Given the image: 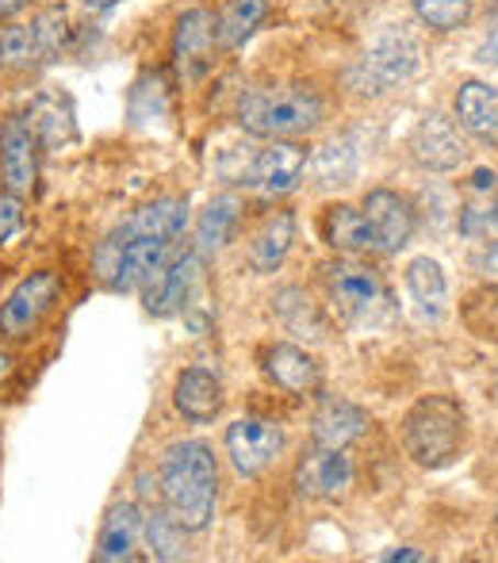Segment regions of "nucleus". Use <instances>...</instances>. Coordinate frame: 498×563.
Wrapping results in <instances>:
<instances>
[{"label": "nucleus", "mask_w": 498, "mask_h": 563, "mask_svg": "<svg viewBox=\"0 0 498 563\" xmlns=\"http://www.w3.org/2000/svg\"><path fill=\"white\" fill-rule=\"evenodd\" d=\"M422 69V46L407 27H379L368 46L361 51V58L345 69V89L361 100H379L387 92L402 89L407 81H414Z\"/></svg>", "instance_id": "nucleus-4"}, {"label": "nucleus", "mask_w": 498, "mask_h": 563, "mask_svg": "<svg viewBox=\"0 0 498 563\" xmlns=\"http://www.w3.org/2000/svg\"><path fill=\"white\" fill-rule=\"evenodd\" d=\"M257 361L261 372L268 376V384L288 395H311L322 387V364L307 349L291 345V341H268V345H261Z\"/></svg>", "instance_id": "nucleus-16"}, {"label": "nucleus", "mask_w": 498, "mask_h": 563, "mask_svg": "<svg viewBox=\"0 0 498 563\" xmlns=\"http://www.w3.org/2000/svg\"><path fill=\"white\" fill-rule=\"evenodd\" d=\"M23 223H27V216H23V196L0 188V245L12 242L23 230Z\"/></svg>", "instance_id": "nucleus-36"}, {"label": "nucleus", "mask_w": 498, "mask_h": 563, "mask_svg": "<svg viewBox=\"0 0 498 563\" xmlns=\"http://www.w3.org/2000/svg\"><path fill=\"white\" fill-rule=\"evenodd\" d=\"M456 123L472 134V139L498 146V89L487 81H464L453 100Z\"/></svg>", "instance_id": "nucleus-20"}, {"label": "nucleus", "mask_w": 498, "mask_h": 563, "mask_svg": "<svg viewBox=\"0 0 498 563\" xmlns=\"http://www.w3.org/2000/svg\"><path fill=\"white\" fill-rule=\"evenodd\" d=\"M357 165H361V150H357V139H353V134L330 139L327 146H319L311 157L314 185H322V188L350 185V180L357 177Z\"/></svg>", "instance_id": "nucleus-28"}, {"label": "nucleus", "mask_w": 498, "mask_h": 563, "mask_svg": "<svg viewBox=\"0 0 498 563\" xmlns=\"http://www.w3.org/2000/svg\"><path fill=\"white\" fill-rule=\"evenodd\" d=\"M157 495L185 533H203L215 521L219 464L208 441H173L157 464Z\"/></svg>", "instance_id": "nucleus-1"}, {"label": "nucleus", "mask_w": 498, "mask_h": 563, "mask_svg": "<svg viewBox=\"0 0 498 563\" xmlns=\"http://www.w3.org/2000/svg\"><path fill=\"white\" fill-rule=\"evenodd\" d=\"M495 173L491 169H476L472 173V188H476V192H495Z\"/></svg>", "instance_id": "nucleus-40"}, {"label": "nucleus", "mask_w": 498, "mask_h": 563, "mask_svg": "<svg viewBox=\"0 0 498 563\" xmlns=\"http://www.w3.org/2000/svg\"><path fill=\"white\" fill-rule=\"evenodd\" d=\"M307 173V150L296 139H265V146L250 150L231 173L234 185H246L261 196H288Z\"/></svg>", "instance_id": "nucleus-6"}, {"label": "nucleus", "mask_w": 498, "mask_h": 563, "mask_svg": "<svg viewBox=\"0 0 498 563\" xmlns=\"http://www.w3.org/2000/svg\"><path fill=\"white\" fill-rule=\"evenodd\" d=\"M200 280V253L188 250V253H177L169 257L146 284H142V307L146 314L154 319H173L188 307L192 299V288Z\"/></svg>", "instance_id": "nucleus-10"}, {"label": "nucleus", "mask_w": 498, "mask_h": 563, "mask_svg": "<svg viewBox=\"0 0 498 563\" xmlns=\"http://www.w3.org/2000/svg\"><path fill=\"white\" fill-rule=\"evenodd\" d=\"M407 291L425 322H438L449 303V280L433 257H414L407 265Z\"/></svg>", "instance_id": "nucleus-24"}, {"label": "nucleus", "mask_w": 498, "mask_h": 563, "mask_svg": "<svg viewBox=\"0 0 498 563\" xmlns=\"http://www.w3.org/2000/svg\"><path fill=\"white\" fill-rule=\"evenodd\" d=\"M365 219L376 253H399L414 238V203L391 188H373L365 196Z\"/></svg>", "instance_id": "nucleus-13"}, {"label": "nucleus", "mask_w": 498, "mask_h": 563, "mask_svg": "<svg viewBox=\"0 0 498 563\" xmlns=\"http://www.w3.org/2000/svg\"><path fill=\"white\" fill-rule=\"evenodd\" d=\"M410 8L433 31H456L472 20V0H410Z\"/></svg>", "instance_id": "nucleus-34"}, {"label": "nucleus", "mask_w": 498, "mask_h": 563, "mask_svg": "<svg viewBox=\"0 0 498 563\" xmlns=\"http://www.w3.org/2000/svg\"><path fill=\"white\" fill-rule=\"evenodd\" d=\"M38 157L43 146L23 123L20 112L0 119V185L15 196H31L38 188Z\"/></svg>", "instance_id": "nucleus-9"}, {"label": "nucleus", "mask_w": 498, "mask_h": 563, "mask_svg": "<svg viewBox=\"0 0 498 563\" xmlns=\"http://www.w3.org/2000/svg\"><path fill=\"white\" fill-rule=\"evenodd\" d=\"M296 487L303 498L337 503V498H345V490L353 487V460L345 456V449L311 445L296 464Z\"/></svg>", "instance_id": "nucleus-12"}, {"label": "nucleus", "mask_w": 498, "mask_h": 563, "mask_svg": "<svg viewBox=\"0 0 498 563\" xmlns=\"http://www.w3.org/2000/svg\"><path fill=\"white\" fill-rule=\"evenodd\" d=\"M479 273H484L491 284H498V238L484 250V257H479Z\"/></svg>", "instance_id": "nucleus-38"}, {"label": "nucleus", "mask_w": 498, "mask_h": 563, "mask_svg": "<svg viewBox=\"0 0 498 563\" xmlns=\"http://www.w3.org/2000/svg\"><path fill=\"white\" fill-rule=\"evenodd\" d=\"M464 327L484 341H498V284H487V288H476L461 307Z\"/></svg>", "instance_id": "nucleus-33"}, {"label": "nucleus", "mask_w": 498, "mask_h": 563, "mask_svg": "<svg viewBox=\"0 0 498 563\" xmlns=\"http://www.w3.org/2000/svg\"><path fill=\"white\" fill-rule=\"evenodd\" d=\"M139 541H142V510L134 503H115L108 506L104 521H100V537L92 556L100 563H120L139 556Z\"/></svg>", "instance_id": "nucleus-19"}, {"label": "nucleus", "mask_w": 498, "mask_h": 563, "mask_svg": "<svg viewBox=\"0 0 498 563\" xmlns=\"http://www.w3.org/2000/svg\"><path fill=\"white\" fill-rule=\"evenodd\" d=\"M31 4H35V0H0V23H4V20H15V15L27 12Z\"/></svg>", "instance_id": "nucleus-39"}, {"label": "nucleus", "mask_w": 498, "mask_h": 563, "mask_svg": "<svg viewBox=\"0 0 498 563\" xmlns=\"http://www.w3.org/2000/svg\"><path fill=\"white\" fill-rule=\"evenodd\" d=\"M43 62V51L35 43L31 23L4 20L0 23V74H35Z\"/></svg>", "instance_id": "nucleus-29"}, {"label": "nucleus", "mask_w": 498, "mask_h": 563, "mask_svg": "<svg viewBox=\"0 0 498 563\" xmlns=\"http://www.w3.org/2000/svg\"><path fill=\"white\" fill-rule=\"evenodd\" d=\"M223 402H226L223 379L211 368H203V364L185 368L177 376V384H173V407H177V415H185L188 422H196V426L215 422Z\"/></svg>", "instance_id": "nucleus-17"}, {"label": "nucleus", "mask_w": 498, "mask_h": 563, "mask_svg": "<svg viewBox=\"0 0 498 563\" xmlns=\"http://www.w3.org/2000/svg\"><path fill=\"white\" fill-rule=\"evenodd\" d=\"M284 449V430L268 418H239L226 426V456H231L234 472L257 479Z\"/></svg>", "instance_id": "nucleus-11"}, {"label": "nucleus", "mask_w": 498, "mask_h": 563, "mask_svg": "<svg viewBox=\"0 0 498 563\" xmlns=\"http://www.w3.org/2000/svg\"><path fill=\"white\" fill-rule=\"evenodd\" d=\"M399 441L418 467L441 472V467L456 464L468 445V410L453 395H422L402 415Z\"/></svg>", "instance_id": "nucleus-2"}, {"label": "nucleus", "mask_w": 498, "mask_h": 563, "mask_svg": "<svg viewBox=\"0 0 498 563\" xmlns=\"http://www.w3.org/2000/svg\"><path fill=\"white\" fill-rule=\"evenodd\" d=\"M368 433V410L350 399H322L311 415V441L322 449H350Z\"/></svg>", "instance_id": "nucleus-18"}, {"label": "nucleus", "mask_w": 498, "mask_h": 563, "mask_svg": "<svg viewBox=\"0 0 498 563\" xmlns=\"http://www.w3.org/2000/svg\"><path fill=\"white\" fill-rule=\"evenodd\" d=\"M8 372H12V356H8V353H0V379H4Z\"/></svg>", "instance_id": "nucleus-43"}, {"label": "nucleus", "mask_w": 498, "mask_h": 563, "mask_svg": "<svg viewBox=\"0 0 498 563\" xmlns=\"http://www.w3.org/2000/svg\"><path fill=\"white\" fill-rule=\"evenodd\" d=\"M319 234L342 257H361L373 250V234H368V219L353 203H330L319 219Z\"/></svg>", "instance_id": "nucleus-21"}, {"label": "nucleus", "mask_w": 498, "mask_h": 563, "mask_svg": "<svg viewBox=\"0 0 498 563\" xmlns=\"http://www.w3.org/2000/svg\"><path fill=\"white\" fill-rule=\"evenodd\" d=\"M464 154H468V150H464L461 126H456V119H449L441 112L422 115V123H418L414 134H410V157L430 173L461 169Z\"/></svg>", "instance_id": "nucleus-15"}, {"label": "nucleus", "mask_w": 498, "mask_h": 563, "mask_svg": "<svg viewBox=\"0 0 498 563\" xmlns=\"http://www.w3.org/2000/svg\"><path fill=\"white\" fill-rule=\"evenodd\" d=\"M273 314L280 319V327L296 338H311V341H322L327 338V314L314 307V299L307 296L303 288H284L273 296Z\"/></svg>", "instance_id": "nucleus-27"}, {"label": "nucleus", "mask_w": 498, "mask_h": 563, "mask_svg": "<svg viewBox=\"0 0 498 563\" xmlns=\"http://www.w3.org/2000/svg\"><path fill=\"white\" fill-rule=\"evenodd\" d=\"M20 115H23V123L31 126V134L38 139L43 154H62V150L77 142V112L66 92L38 89Z\"/></svg>", "instance_id": "nucleus-14"}, {"label": "nucleus", "mask_w": 498, "mask_h": 563, "mask_svg": "<svg viewBox=\"0 0 498 563\" xmlns=\"http://www.w3.org/2000/svg\"><path fill=\"white\" fill-rule=\"evenodd\" d=\"M461 234L468 242H495L498 238V200H491V192H487V200L468 203L461 211Z\"/></svg>", "instance_id": "nucleus-35"}, {"label": "nucleus", "mask_w": 498, "mask_h": 563, "mask_svg": "<svg viewBox=\"0 0 498 563\" xmlns=\"http://www.w3.org/2000/svg\"><path fill=\"white\" fill-rule=\"evenodd\" d=\"M188 227V200L185 196H162V200H150L142 208L131 211V219L120 227L123 234H150L165 238V242H177Z\"/></svg>", "instance_id": "nucleus-23"}, {"label": "nucleus", "mask_w": 498, "mask_h": 563, "mask_svg": "<svg viewBox=\"0 0 498 563\" xmlns=\"http://www.w3.org/2000/svg\"><path fill=\"white\" fill-rule=\"evenodd\" d=\"M31 31H35V43H38V51H43L46 66H51V62H58L62 54H66V46H69V35H74L66 4L38 8V12L31 15Z\"/></svg>", "instance_id": "nucleus-32"}, {"label": "nucleus", "mask_w": 498, "mask_h": 563, "mask_svg": "<svg viewBox=\"0 0 498 563\" xmlns=\"http://www.w3.org/2000/svg\"><path fill=\"white\" fill-rule=\"evenodd\" d=\"M85 4L92 8V12H108L112 4H120V0H85Z\"/></svg>", "instance_id": "nucleus-42"}, {"label": "nucleus", "mask_w": 498, "mask_h": 563, "mask_svg": "<svg viewBox=\"0 0 498 563\" xmlns=\"http://www.w3.org/2000/svg\"><path fill=\"white\" fill-rule=\"evenodd\" d=\"M239 126L253 139H303L327 123V97L311 85H268L239 100Z\"/></svg>", "instance_id": "nucleus-3"}, {"label": "nucleus", "mask_w": 498, "mask_h": 563, "mask_svg": "<svg viewBox=\"0 0 498 563\" xmlns=\"http://www.w3.org/2000/svg\"><path fill=\"white\" fill-rule=\"evenodd\" d=\"M126 112H131V123H154V119L169 115V81L165 74H142L139 81L131 85V97H126Z\"/></svg>", "instance_id": "nucleus-31"}, {"label": "nucleus", "mask_w": 498, "mask_h": 563, "mask_svg": "<svg viewBox=\"0 0 498 563\" xmlns=\"http://www.w3.org/2000/svg\"><path fill=\"white\" fill-rule=\"evenodd\" d=\"M291 242H296V216L291 211H273L250 242V268L261 276L276 273L288 261Z\"/></svg>", "instance_id": "nucleus-22"}, {"label": "nucleus", "mask_w": 498, "mask_h": 563, "mask_svg": "<svg viewBox=\"0 0 498 563\" xmlns=\"http://www.w3.org/2000/svg\"><path fill=\"white\" fill-rule=\"evenodd\" d=\"M219 54L215 38V15L208 8H185L173 27V66H177L180 81L196 85L211 74Z\"/></svg>", "instance_id": "nucleus-8"}, {"label": "nucleus", "mask_w": 498, "mask_h": 563, "mask_svg": "<svg viewBox=\"0 0 498 563\" xmlns=\"http://www.w3.org/2000/svg\"><path fill=\"white\" fill-rule=\"evenodd\" d=\"M476 62L479 66H498V23L491 27V35L484 38V46L476 51Z\"/></svg>", "instance_id": "nucleus-37"}, {"label": "nucleus", "mask_w": 498, "mask_h": 563, "mask_svg": "<svg viewBox=\"0 0 498 563\" xmlns=\"http://www.w3.org/2000/svg\"><path fill=\"white\" fill-rule=\"evenodd\" d=\"M242 223V200L234 192L215 196L208 208L200 211V223H196V253H219L234 238V230Z\"/></svg>", "instance_id": "nucleus-26"}, {"label": "nucleus", "mask_w": 498, "mask_h": 563, "mask_svg": "<svg viewBox=\"0 0 498 563\" xmlns=\"http://www.w3.org/2000/svg\"><path fill=\"white\" fill-rule=\"evenodd\" d=\"M268 20V0H226L215 15L219 51H242Z\"/></svg>", "instance_id": "nucleus-25"}, {"label": "nucleus", "mask_w": 498, "mask_h": 563, "mask_svg": "<svg viewBox=\"0 0 498 563\" xmlns=\"http://www.w3.org/2000/svg\"><path fill=\"white\" fill-rule=\"evenodd\" d=\"M322 284H327V296L334 303L337 319L350 322V327H376L391 314V296H387L384 276L365 261H330V265H322Z\"/></svg>", "instance_id": "nucleus-5"}, {"label": "nucleus", "mask_w": 498, "mask_h": 563, "mask_svg": "<svg viewBox=\"0 0 498 563\" xmlns=\"http://www.w3.org/2000/svg\"><path fill=\"white\" fill-rule=\"evenodd\" d=\"M379 560H410V563H422V560H425V552H414V549H391V552H384Z\"/></svg>", "instance_id": "nucleus-41"}, {"label": "nucleus", "mask_w": 498, "mask_h": 563, "mask_svg": "<svg viewBox=\"0 0 498 563\" xmlns=\"http://www.w3.org/2000/svg\"><path fill=\"white\" fill-rule=\"evenodd\" d=\"M495 402H498V376H495Z\"/></svg>", "instance_id": "nucleus-44"}, {"label": "nucleus", "mask_w": 498, "mask_h": 563, "mask_svg": "<svg viewBox=\"0 0 498 563\" xmlns=\"http://www.w3.org/2000/svg\"><path fill=\"white\" fill-rule=\"evenodd\" d=\"M62 299V276L51 268L23 276L0 303V338L4 341H27L38 327L46 322V314L58 307Z\"/></svg>", "instance_id": "nucleus-7"}, {"label": "nucleus", "mask_w": 498, "mask_h": 563, "mask_svg": "<svg viewBox=\"0 0 498 563\" xmlns=\"http://www.w3.org/2000/svg\"><path fill=\"white\" fill-rule=\"evenodd\" d=\"M142 537H146L154 560H185V529L173 521V514L165 506H146L142 514Z\"/></svg>", "instance_id": "nucleus-30"}]
</instances>
